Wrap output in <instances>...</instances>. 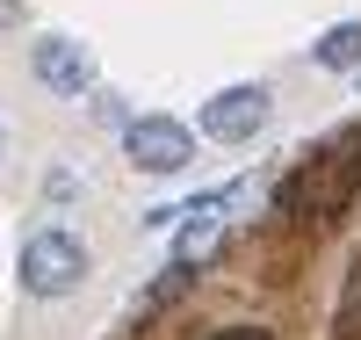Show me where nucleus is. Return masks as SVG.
Returning <instances> with one entry per match:
<instances>
[{
  "instance_id": "obj_1",
  "label": "nucleus",
  "mask_w": 361,
  "mask_h": 340,
  "mask_svg": "<svg viewBox=\"0 0 361 340\" xmlns=\"http://www.w3.org/2000/svg\"><path fill=\"white\" fill-rule=\"evenodd\" d=\"M354 196H361V123L333 131L304 167L282 181L275 210H282V218H318V225H325V218H340Z\"/></svg>"
},
{
  "instance_id": "obj_7",
  "label": "nucleus",
  "mask_w": 361,
  "mask_h": 340,
  "mask_svg": "<svg viewBox=\"0 0 361 340\" xmlns=\"http://www.w3.org/2000/svg\"><path fill=\"white\" fill-rule=\"evenodd\" d=\"M340 333H347V340H361V254H354L347 283H340Z\"/></svg>"
},
{
  "instance_id": "obj_8",
  "label": "nucleus",
  "mask_w": 361,
  "mask_h": 340,
  "mask_svg": "<svg viewBox=\"0 0 361 340\" xmlns=\"http://www.w3.org/2000/svg\"><path fill=\"white\" fill-rule=\"evenodd\" d=\"M209 340H275V333H267V326H217Z\"/></svg>"
},
{
  "instance_id": "obj_9",
  "label": "nucleus",
  "mask_w": 361,
  "mask_h": 340,
  "mask_svg": "<svg viewBox=\"0 0 361 340\" xmlns=\"http://www.w3.org/2000/svg\"><path fill=\"white\" fill-rule=\"evenodd\" d=\"M0 160H8V131H0Z\"/></svg>"
},
{
  "instance_id": "obj_2",
  "label": "nucleus",
  "mask_w": 361,
  "mask_h": 340,
  "mask_svg": "<svg viewBox=\"0 0 361 340\" xmlns=\"http://www.w3.org/2000/svg\"><path fill=\"white\" fill-rule=\"evenodd\" d=\"M80 275H87V239L66 232V225H37L22 239V254H15V283L22 297H73L80 290Z\"/></svg>"
},
{
  "instance_id": "obj_5",
  "label": "nucleus",
  "mask_w": 361,
  "mask_h": 340,
  "mask_svg": "<svg viewBox=\"0 0 361 340\" xmlns=\"http://www.w3.org/2000/svg\"><path fill=\"white\" fill-rule=\"evenodd\" d=\"M29 66H37V80L51 87V95H66V102H80V95H94V51L87 44H73V37H37V51H29Z\"/></svg>"
},
{
  "instance_id": "obj_10",
  "label": "nucleus",
  "mask_w": 361,
  "mask_h": 340,
  "mask_svg": "<svg viewBox=\"0 0 361 340\" xmlns=\"http://www.w3.org/2000/svg\"><path fill=\"white\" fill-rule=\"evenodd\" d=\"M354 80H361V73H354Z\"/></svg>"
},
{
  "instance_id": "obj_4",
  "label": "nucleus",
  "mask_w": 361,
  "mask_h": 340,
  "mask_svg": "<svg viewBox=\"0 0 361 340\" xmlns=\"http://www.w3.org/2000/svg\"><path fill=\"white\" fill-rule=\"evenodd\" d=\"M267 109H275V95H267L260 80H246V87L209 95L195 123H202V138H217V145H246L253 131H267Z\"/></svg>"
},
{
  "instance_id": "obj_6",
  "label": "nucleus",
  "mask_w": 361,
  "mask_h": 340,
  "mask_svg": "<svg viewBox=\"0 0 361 340\" xmlns=\"http://www.w3.org/2000/svg\"><path fill=\"white\" fill-rule=\"evenodd\" d=\"M311 58H318L325 73H361V22H333V29L311 44Z\"/></svg>"
},
{
  "instance_id": "obj_3",
  "label": "nucleus",
  "mask_w": 361,
  "mask_h": 340,
  "mask_svg": "<svg viewBox=\"0 0 361 340\" xmlns=\"http://www.w3.org/2000/svg\"><path fill=\"white\" fill-rule=\"evenodd\" d=\"M123 152L145 174H180V167H195V131L180 116H130L123 123Z\"/></svg>"
}]
</instances>
